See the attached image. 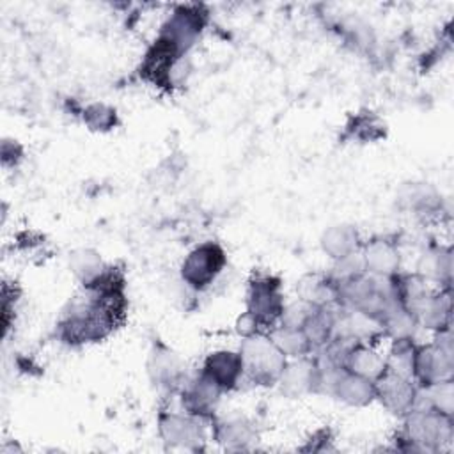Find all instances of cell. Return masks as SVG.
<instances>
[{
	"mask_svg": "<svg viewBox=\"0 0 454 454\" xmlns=\"http://www.w3.org/2000/svg\"><path fill=\"white\" fill-rule=\"evenodd\" d=\"M222 262V250L215 245H204L190 254L183 266V275L192 286L204 287L220 271Z\"/></svg>",
	"mask_w": 454,
	"mask_h": 454,
	"instance_id": "6da1fadb",
	"label": "cell"
}]
</instances>
